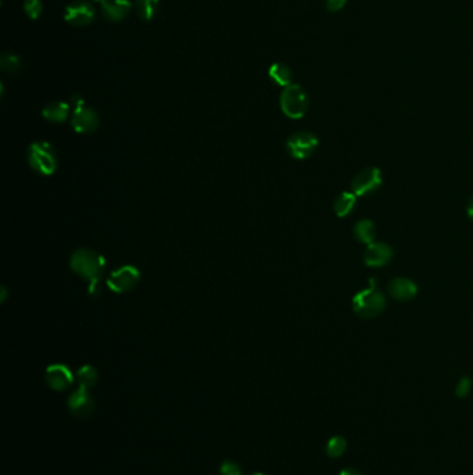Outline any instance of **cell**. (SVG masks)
Returning <instances> with one entry per match:
<instances>
[{
    "label": "cell",
    "mask_w": 473,
    "mask_h": 475,
    "mask_svg": "<svg viewBox=\"0 0 473 475\" xmlns=\"http://www.w3.org/2000/svg\"><path fill=\"white\" fill-rule=\"evenodd\" d=\"M45 379L47 385L54 390H65L74 382V375L71 370L64 364H52L46 368Z\"/></svg>",
    "instance_id": "obj_11"
},
{
    "label": "cell",
    "mask_w": 473,
    "mask_h": 475,
    "mask_svg": "<svg viewBox=\"0 0 473 475\" xmlns=\"http://www.w3.org/2000/svg\"><path fill=\"white\" fill-rule=\"evenodd\" d=\"M318 138L311 132H296L286 140V151L296 160H305L318 147Z\"/></svg>",
    "instance_id": "obj_5"
},
{
    "label": "cell",
    "mask_w": 473,
    "mask_h": 475,
    "mask_svg": "<svg viewBox=\"0 0 473 475\" xmlns=\"http://www.w3.org/2000/svg\"><path fill=\"white\" fill-rule=\"evenodd\" d=\"M96 17V12L94 6L85 0H76V2L69 3L65 8L64 20L75 27H85L94 23Z\"/></svg>",
    "instance_id": "obj_7"
},
{
    "label": "cell",
    "mask_w": 473,
    "mask_h": 475,
    "mask_svg": "<svg viewBox=\"0 0 473 475\" xmlns=\"http://www.w3.org/2000/svg\"><path fill=\"white\" fill-rule=\"evenodd\" d=\"M393 257V249L386 244H371L364 253V263L369 267H383Z\"/></svg>",
    "instance_id": "obj_12"
},
{
    "label": "cell",
    "mask_w": 473,
    "mask_h": 475,
    "mask_svg": "<svg viewBox=\"0 0 473 475\" xmlns=\"http://www.w3.org/2000/svg\"><path fill=\"white\" fill-rule=\"evenodd\" d=\"M69 105L65 102H52L42 110L43 118L50 123H64L68 118Z\"/></svg>",
    "instance_id": "obj_15"
},
{
    "label": "cell",
    "mask_w": 473,
    "mask_h": 475,
    "mask_svg": "<svg viewBox=\"0 0 473 475\" xmlns=\"http://www.w3.org/2000/svg\"><path fill=\"white\" fill-rule=\"evenodd\" d=\"M388 293L394 299L407 302L418 293V286L408 278H396L388 284Z\"/></svg>",
    "instance_id": "obj_14"
},
{
    "label": "cell",
    "mask_w": 473,
    "mask_h": 475,
    "mask_svg": "<svg viewBox=\"0 0 473 475\" xmlns=\"http://www.w3.org/2000/svg\"><path fill=\"white\" fill-rule=\"evenodd\" d=\"M159 5L160 0H135V10L142 20L150 21L159 10Z\"/></svg>",
    "instance_id": "obj_19"
},
{
    "label": "cell",
    "mask_w": 473,
    "mask_h": 475,
    "mask_svg": "<svg viewBox=\"0 0 473 475\" xmlns=\"http://www.w3.org/2000/svg\"><path fill=\"white\" fill-rule=\"evenodd\" d=\"M71 270L89 282L88 293L98 296L100 292V281L106 270L104 257L92 249H78L69 259Z\"/></svg>",
    "instance_id": "obj_1"
},
{
    "label": "cell",
    "mask_w": 473,
    "mask_h": 475,
    "mask_svg": "<svg viewBox=\"0 0 473 475\" xmlns=\"http://www.w3.org/2000/svg\"><path fill=\"white\" fill-rule=\"evenodd\" d=\"M71 105H72V107H74V110H75V109L84 107V106H85V101H84V98H82L81 95L75 94V95H72V98H71Z\"/></svg>",
    "instance_id": "obj_27"
},
{
    "label": "cell",
    "mask_w": 473,
    "mask_h": 475,
    "mask_svg": "<svg viewBox=\"0 0 473 475\" xmlns=\"http://www.w3.org/2000/svg\"><path fill=\"white\" fill-rule=\"evenodd\" d=\"M340 475H361V474L358 471H355V469H350L349 468V469H344Z\"/></svg>",
    "instance_id": "obj_29"
},
{
    "label": "cell",
    "mask_w": 473,
    "mask_h": 475,
    "mask_svg": "<svg viewBox=\"0 0 473 475\" xmlns=\"http://www.w3.org/2000/svg\"><path fill=\"white\" fill-rule=\"evenodd\" d=\"M355 195L353 192H343L338 196L335 202V213L338 217H346L349 215L354 207H355Z\"/></svg>",
    "instance_id": "obj_18"
},
{
    "label": "cell",
    "mask_w": 473,
    "mask_h": 475,
    "mask_svg": "<svg viewBox=\"0 0 473 475\" xmlns=\"http://www.w3.org/2000/svg\"><path fill=\"white\" fill-rule=\"evenodd\" d=\"M76 379H78V382H80V386L91 389L98 383L99 374H98L95 367L87 364L76 371Z\"/></svg>",
    "instance_id": "obj_20"
},
{
    "label": "cell",
    "mask_w": 473,
    "mask_h": 475,
    "mask_svg": "<svg viewBox=\"0 0 473 475\" xmlns=\"http://www.w3.org/2000/svg\"><path fill=\"white\" fill-rule=\"evenodd\" d=\"M270 76L275 84H278L279 87H289L292 85V71L286 64L282 63H275L271 65L270 68Z\"/></svg>",
    "instance_id": "obj_16"
},
{
    "label": "cell",
    "mask_w": 473,
    "mask_h": 475,
    "mask_svg": "<svg viewBox=\"0 0 473 475\" xmlns=\"http://www.w3.org/2000/svg\"><path fill=\"white\" fill-rule=\"evenodd\" d=\"M280 109L289 118L298 120L304 117L308 110V98L305 91L297 84L286 87L280 95Z\"/></svg>",
    "instance_id": "obj_4"
},
{
    "label": "cell",
    "mask_w": 473,
    "mask_h": 475,
    "mask_svg": "<svg viewBox=\"0 0 473 475\" xmlns=\"http://www.w3.org/2000/svg\"><path fill=\"white\" fill-rule=\"evenodd\" d=\"M468 215H469V218L473 221V198L470 199V202H469V204H468Z\"/></svg>",
    "instance_id": "obj_28"
},
{
    "label": "cell",
    "mask_w": 473,
    "mask_h": 475,
    "mask_svg": "<svg viewBox=\"0 0 473 475\" xmlns=\"http://www.w3.org/2000/svg\"><path fill=\"white\" fill-rule=\"evenodd\" d=\"M0 67H2L3 71L16 72V71H19L20 67H21L20 57L16 56V54H12V53H5V54L2 56V59H0Z\"/></svg>",
    "instance_id": "obj_21"
},
{
    "label": "cell",
    "mask_w": 473,
    "mask_h": 475,
    "mask_svg": "<svg viewBox=\"0 0 473 475\" xmlns=\"http://www.w3.org/2000/svg\"><path fill=\"white\" fill-rule=\"evenodd\" d=\"M252 475H264V474H261V472H256V474H252Z\"/></svg>",
    "instance_id": "obj_30"
},
{
    "label": "cell",
    "mask_w": 473,
    "mask_h": 475,
    "mask_svg": "<svg viewBox=\"0 0 473 475\" xmlns=\"http://www.w3.org/2000/svg\"><path fill=\"white\" fill-rule=\"evenodd\" d=\"M24 10H25L27 16L31 20H36L42 14L43 5H42L41 0H25V2H24Z\"/></svg>",
    "instance_id": "obj_23"
},
{
    "label": "cell",
    "mask_w": 473,
    "mask_h": 475,
    "mask_svg": "<svg viewBox=\"0 0 473 475\" xmlns=\"http://www.w3.org/2000/svg\"><path fill=\"white\" fill-rule=\"evenodd\" d=\"M68 409L76 417H88L95 410V401L89 389L80 386L68 398Z\"/></svg>",
    "instance_id": "obj_9"
},
{
    "label": "cell",
    "mask_w": 473,
    "mask_h": 475,
    "mask_svg": "<svg viewBox=\"0 0 473 475\" xmlns=\"http://www.w3.org/2000/svg\"><path fill=\"white\" fill-rule=\"evenodd\" d=\"M95 2H100V3H102V2H103V0H95Z\"/></svg>",
    "instance_id": "obj_31"
},
{
    "label": "cell",
    "mask_w": 473,
    "mask_h": 475,
    "mask_svg": "<svg viewBox=\"0 0 473 475\" xmlns=\"http://www.w3.org/2000/svg\"><path fill=\"white\" fill-rule=\"evenodd\" d=\"M354 236L355 240L361 244L371 245L375 240V225L369 220H361L354 226Z\"/></svg>",
    "instance_id": "obj_17"
},
{
    "label": "cell",
    "mask_w": 473,
    "mask_h": 475,
    "mask_svg": "<svg viewBox=\"0 0 473 475\" xmlns=\"http://www.w3.org/2000/svg\"><path fill=\"white\" fill-rule=\"evenodd\" d=\"M102 14L110 21H121L126 19L132 10L129 0H103L100 3Z\"/></svg>",
    "instance_id": "obj_13"
},
{
    "label": "cell",
    "mask_w": 473,
    "mask_h": 475,
    "mask_svg": "<svg viewBox=\"0 0 473 475\" xmlns=\"http://www.w3.org/2000/svg\"><path fill=\"white\" fill-rule=\"evenodd\" d=\"M140 281V271L135 266H122L113 271L107 278V288L114 293L132 291Z\"/></svg>",
    "instance_id": "obj_6"
},
{
    "label": "cell",
    "mask_w": 473,
    "mask_h": 475,
    "mask_svg": "<svg viewBox=\"0 0 473 475\" xmlns=\"http://www.w3.org/2000/svg\"><path fill=\"white\" fill-rule=\"evenodd\" d=\"M386 307L384 296L377 291L375 281H371L369 288L357 293L353 299L354 311L364 319H372V317L383 313Z\"/></svg>",
    "instance_id": "obj_3"
},
{
    "label": "cell",
    "mask_w": 473,
    "mask_h": 475,
    "mask_svg": "<svg viewBox=\"0 0 473 475\" xmlns=\"http://www.w3.org/2000/svg\"><path fill=\"white\" fill-rule=\"evenodd\" d=\"M219 472L221 475H242V468L238 463H234L232 460H225L219 467Z\"/></svg>",
    "instance_id": "obj_24"
},
{
    "label": "cell",
    "mask_w": 473,
    "mask_h": 475,
    "mask_svg": "<svg viewBox=\"0 0 473 475\" xmlns=\"http://www.w3.org/2000/svg\"><path fill=\"white\" fill-rule=\"evenodd\" d=\"M346 449V441L340 436H335L329 441L328 446H327V452L331 457H339L343 454Z\"/></svg>",
    "instance_id": "obj_22"
},
{
    "label": "cell",
    "mask_w": 473,
    "mask_h": 475,
    "mask_svg": "<svg viewBox=\"0 0 473 475\" xmlns=\"http://www.w3.org/2000/svg\"><path fill=\"white\" fill-rule=\"evenodd\" d=\"M100 120L98 113L91 107L75 109L71 120V125L78 134H91L99 128Z\"/></svg>",
    "instance_id": "obj_10"
},
{
    "label": "cell",
    "mask_w": 473,
    "mask_h": 475,
    "mask_svg": "<svg viewBox=\"0 0 473 475\" xmlns=\"http://www.w3.org/2000/svg\"><path fill=\"white\" fill-rule=\"evenodd\" d=\"M347 3V0H327V9L332 13L340 12Z\"/></svg>",
    "instance_id": "obj_25"
},
{
    "label": "cell",
    "mask_w": 473,
    "mask_h": 475,
    "mask_svg": "<svg viewBox=\"0 0 473 475\" xmlns=\"http://www.w3.org/2000/svg\"><path fill=\"white\" fill-rule=\"evenodd\" d=\"M382 185V173L379 169L371 167L360 174L353 180L351 189L355 196H366L376 192Z\"/></svg>",
    "instance_id": "obj_8"
},
{
    "label": "cell",
    "mask_w": 473,
    "mask_h": 475,
    "mask_svg": "<svg viewBox=\"0 0 473 475\" xmlns=\"http://www.w3.org/2000/svg\"><path fill=\"white\" fill-rule=\"evenodd\" d=\"M28 163L41 176H52L57 169V154L49 142H34L28 147Z\"/></svg>",
    "instance_id": "obj_2"
},
{
    "label": "cell",
    "mask_w": 473,
    "mask_h": 475,
    "mask_svg": "<svg viewBox=\"0 0 473 475\" xmlns=\"http://www.w3.org/2000/svg\"><path fill=\"white\" fill-rule=\"evenodd\" d=\"M470 389V379L469 378H462L458 383V388H456V394L461 396V398H463L465 394H468Z\"/></svg>",
    "instance_id": "obj_26"
}]
</instances>
